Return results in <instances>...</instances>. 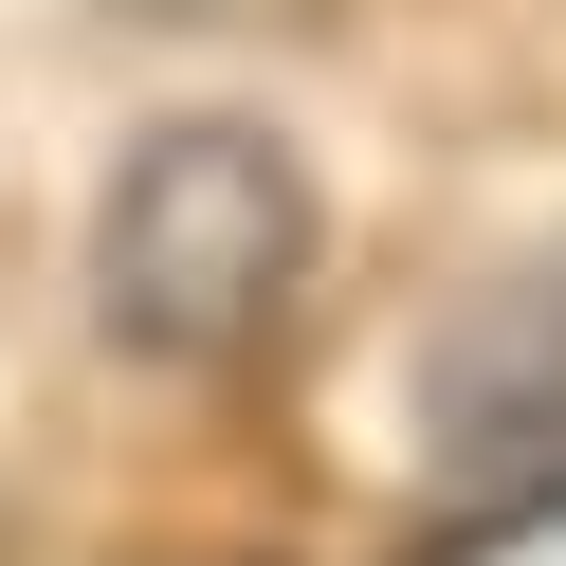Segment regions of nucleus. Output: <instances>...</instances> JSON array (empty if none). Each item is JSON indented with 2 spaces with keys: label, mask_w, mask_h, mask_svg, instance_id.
<instances>
[{
  "label": "nucleus",
  "mask_w": 566,
  "mask_h": 566,
  "mask_svg": "<svg viewBox=\"0 0 566 566\" xmlns=\"http://www.w3.org/2000/svg\"><path fill=\"white\" fill-rule=\"evenodd\" d=\"M311 256H329V201L274 128L238 111H184L111 165L92 201V311H111L128 366H184V384H238L274 329L311 311Z\"/></svg>",
  "instance_id": "1"
},
{
  "label": "nucleus",
  "mask_w": 566,
  "mask_h": 566,
  "mask_svg": "<svg viewBox=\"0 0 566 566\" xmlns=\"http://www.w3.org/2000/svg\"><path fill=\"white\" fill-rule=\"evenodd\" d=\"M420 439L457 475V548H530V512H566V238L457 293L420 347Z\"/></svg>",
  "instance_id": "2"
},
{
  "label": "nucleus",
  "mask_w": 566,
  "mask_h": 566,
  "mask_svg": "<svg viewBox=\"0 0 566 566\" xmlns=\"http://www.w3.org/2000/svg\"><path fill=\"white\" fill-rule=\"evenodd\" d=\"M128 38H311V19H347V0H111Z\"/></svg>",
  "instance_id": "3"
}]
</instances>
